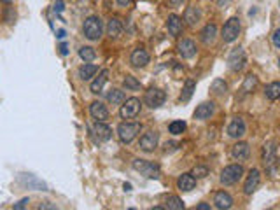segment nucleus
<instances>
[{
	"label": "nucleus",
	"instance_id": "nucleus-34",
	"mask_svg": "<svg viewBox=\"0 0 280 210\" xmlns=\"http://www.w3.org/2000/svg\"><path fill=\"white\" fill-rule=\"evenodd\" d=\"M184 130H186V123L180 121V119L172 121L168 125V132L172 133V135H180V133H184Z\"/></svg>",
	"mask_w": 280,
	"mask_h": 210
},
{
	"label": "nucleus",
	"instance_id": "nucleus-39",
	"mask_svg": "<svg viewBox=\"0 0 280 210\" xmlns=\"http://www.w3.org/2000/svg\"><path fill=\"white\" fill-rule=\"evenodd\" d=\"M116 2H118V4L121 5V7H126V5L132 4V0H116Z\"/></svg>",
	"mask_w": 280,
	"mask_h": 210
},
{
	"label": "nucleus",
	"instance_id": "nucleus-25",
	"mask_svg": "<svg viewBox=\"0 0 280 210\" xmlns=\"http://www.w3.org/2000/svg\"><path fill=\"white\" fill-rule=\"evenodd\" d=\"M107 79H109V70H102L100 74H98V77L91 82L90 91L93 93V95H100L102 89H104V86H105V82H107Z\"/></svg>",
	"mask_w": 280,
	"mask_h": 210
},
{
	"label": "nucleus",
	"instance_id": "nucleus-38",
	"mask_svg": "<svg viewBox=\"0 0 280 210\" xmlns=\"http://www.w3.org/2000/svg\"><path fill=\"white\" fill-rule=\"evenodd\" d=\"M28 203H30V200H28V198H23V200H19V202H18V203H16V205H14V210L25 209V207L28 205Z\"/></svg>",
	"mask_w": 280,
	"mask_h": 210
},
{
	"label": "nucleus",
	"instance_id": "nucleus-41",
	"mask_svg": "<svg viewBox=\"0 0 280 210\" xmlns=\"http://www.w3.org/2000/svg\"><path fill=\"white\" fill-rule=\"evenodd\" d=\"M39 209H56V205H51V203H42V205H39Z\"/></svg>",
	"mask_w": 280,
	"mask_h": 210
},
{
	"label": "nucleus",
	"instance_id": "nucleus-1",
	"mask_svg": "<svg viewBox=\"0 0 280 210\" xmlns=\"http://www.w3.org/2000/svg\"><path fill=\"white\" fill-rule=\"evenodd\" d=\"M83 32L84 37L90 40H98L102 37V32H104V23L98 16H88L84 19V25H83Z\"/></svg>",
	"mask_w": 280,
	"mask_h": 210
},
{
	"label": "nucleus",
	"instance_id": "nucleus-5",
	"mask_svg": "<svg viewBox=\"0 0 280 210\" xmlns=\"http://www.w3.org/2000/svg\"><path fill=\"white\" fill-rule=\"evenodd\" d=\"M140 107H142V102H140L139 98H135V96H132V98L123 100L119 114H121L123 119H133L140 114Z\"/></svg>",
	"mask_w": 280,
	"mask_h": 210
},
{
	"label": "nucleus",
	"instance_id": "nucleus-29",
	"mask_svg": "<svg viewBox=\"0 0 280 210\" xmlns=\"http://www.w3.org/2000/svg\"><path fill=\"white\" fill-rule=\"evenodd\" d=\"M123 100H125V91H121V89L112 88L107 93V102L112 103V105H119V103H123Z\"/></svg>",
	"mask_w": 280,
	"mask_h": 210
},
{
	"label": "nucleus",
	"instance_id": "nucleus-44",
	"mask_svg": "<svg viewBox=\"0 0 280 210\" xmlns=\"http://www.w3.org/2000/svg\"><path fill=\"white\" fill-rule=\"evenodd\" d=\"M58 37H60V39H63V37H65V32H63V30H60V32H58Z\"/></svg>",
	"mask_w": 280,
	"mask_h": 210
},
{
	"label": "nucleus",
	"instance_id": "nucleus-18",
	"mask_svg": "<svg viewBox=\"0 0 280 210\" xmlns=\"http://www.w3.org/2000/svg\"><path fill=\"white\" fill-rule=\"evenodd\" d=\"M90 114L95 121H107L109 119V111L102 102H93L90 105Z\"/></svg>",
	"mask_w": 280,
	"mask_h": 210
},
{
	"label": "nucleus",
	"instance_id": "nucleus-17",
	"mask_svg": "<svg viewBox=\"0 0 280 210\" xmlns=\"http://www.w3.org/2000/svg\"><path fill=\"white\" fill-rule=\"evenodd\" d=\"M214 205L219 210H228L233 207V198H231L230 193L226 191H217L216 196H214Z\"/></svg>",
	"mask_w": 280,
	"mask_h": 210
},
{
	"label": "nucleus",
	"instance_id": "nucleus-22",
	"mask_svg": "<svg viewBox=\"0 0 280 210\" xmlns=\"http://www.w3.org/2000/svg\"><path fill=\"white\" fill-rule=\"evenodd\" d=\"M123 21L118 18V16H112L111 19L107 21V35L111 37V39H116V37H119L123 33Z\"/></svg>",
	"mask_w": 280,
	"mask_h": 210
},
{
	"label": "nucleus",
	"instance_id": "nucleus-31",
	"mask_svg": "<svg viewBox=\"0 0 280 210\" xmlns=\"http://www.w3.org/2000/svg\"><path fill=\"white\" fill-rule=\"evenodd\" d=\"M210 89H212L214 95L223 96V95H226V91H228V84L223 79H216V81L212 82V86H210Z\"/></svg>",
	"mask_w": 280,
	"mask_h": 210
},
{
	"label": "nucleus",
	"instance_id": "nucleus-10",
	"mask_svg": "<svg viewBox=\"0 0 280 210\" xmlns=\"http://www.w3.org/2000/svg\"><path fill=\"white\" fill-rule=\"evenodd\" d=\"M166 100V95L163 89L159 88H151L149 91H145V103H147L151 109H156L159 105H163Z\"/></svg>",
	"mask_w": 280,
	"mask_h": 210
},
{
	"label": "nucleus",
	"instance_id": "nucleus-19",
	"mask_svg": "<svg viewBox=\"0 0 280 210\" xmlns=\"http://www.w3.org/2000/svg\"><path fill=\"white\" fill-rule=\"evenodd\" d=\"M231 156L238 161H245L249 156H251V147H249L247 142H237L231 149Z\"/></svg>",
	"mask_w": 280,
	"mask_h": 210
},
{
	"label": "nucleus",
	"instance_id": "nucleus-15",
	"mask_svg": "<svg viewBox=\"0 0 280 210\" xmlns=\"http://www.w3.org/2000/svg\"><path fill=\"white\" fill-rule=\"evenodd\" d=\"M216 112V103L214 102H203L200 103L194 111V119H200V121H205V119L212 118V114Z\"/></svg>",
	"mask_w": 280,
	"mask_h": 210
},
{
	"label": "nucleus",
	"instance_id": "nucleus-3",
	"mask_svg": "<svg viewBox=\"0 0 280 210\" xmlns=\"http://www.w3.org/2000/svg\"><path fill=\"white\" fill-rule=\"evenodd\" d=\"M242 32V25L238 18H230L226 23H224L223 30H221V37H223L224 42H233V40L238 39Z\"/></svg>",
	"mask_w": 280,
	"mask_h": 210
},
{
	"label": "nucleus",
	"instance_id": "nucleus-16",
	"mask_svg": "<svg viewBox=\"0 0 280 210\" xmlns=\"http://www.w3.org/2000/svg\"><path fill=\"white\" fill-rule=\"evenodd\" d=\"M130 63L135 68L145 67L149 63V53L145 49H142V47H137V49H133L132 56H130Z\"/></svg>",
	"mask_w": 280,
	"mask_h": 210
},
{
	"label": "nucleus",
	"instance_id": "nucleus-33",
	"mask_svg": "<svg viewBox=\"0 0 280 210\" xmlns=\"http://www.w3.org/2000/svg\"><path fill=\"white\" fill-rule=\"evenodd\" d=\"M258 86V77H256L254 74H249L247 77H245V81H244V86H242V91L244 93H251L252 89Z\"/></svg>",
	"mask_w": 280,
	"mask_h": 210
},
{
	"label": "nucleus",
	"instance_id": "nucleus-7",
	"mask_svg": "<svg viewBox=\"0 0 280 210\" xmlns=\"http://www.w3.org/2000/svg\"><path fill=\"white\" fill-rule=\"evenodd\" d=\"M263 163L272 174L277 172V144L268 142L263 147Z\"/></svg>",
	"mask_w": 280,
	"mask_h": 210
},
{
	"label": "nucleus",
	"instance_id": "nucleus-9",
	"mask_svg": "<svg viewBox=\"0 0 280 210\" xmlns=\"http://www.w3.org/2000/svg\"><path fill=\"white\" fill-rule=\"evenodd\" d=\"M245 53L242 47H235V49H231L230 56H228V65H230V68L233 72H240L242 68L245 67Z\"/></svg>",
	"mask_w": 280,
	"mask_h": 210
},
{
	"label": "nucleus",
	"instance_id": "nucleus-42",
	"mask_svg": "<svg viewBox=\"0 0 280 210\" xmlns=\"http://www.w3.org/2000/svg\"><path fill=\"white\" fill-rule=\"evenodd\" d=\"M170 4H172V5H182L184 0H170Z\"/></svg>",
	"mask_w": 280,
	"mask_h": 210
},
{
	"label": "nucleus",
	"instance_id": "nucleus-24",
	"mask_svg": "<svg viewBox=\"0 0 280 210\" xmlns=\"http://www.w3.org/2000/svg\"><path fill=\"white\" fill-rule=\"evenodd\" d=\"M93 133L98 137V140H102V142H109V140L112 139V130L105 125V121H97V125H95V128H93Z\"/></svg>",
	"mask_w": 280,
	"mask_h": 210
},
{
	"label": "nucleus",
	"instance_id": "nucleus-12",
	"mask_svg": "<svg viewBox=\"0 0 280 210\" xmlns=\"http://www.w3.org/2000/svg\"><path fill=\"white\" fill-rule=\"evenodd\" d=\"M177 51L179 54L184 58V60H191V58L196 56V44L193 42L191 39H182L179 44H177Z\"/></svg>",
	"mask_w": 280,
	"mask_h": 210
},
{
	"label": "nucleus",
	"instance_id": "nucleus-32",
	"mask_svg": "<svg viewBox=\"0 0 280 210\" xmlns=\"http://www.w3.org/2000/svg\"><path fill=\"white\" fill-rule=\"evenodd\" d=\"M123 86H125L128 91H139V89L142 88L140 81H137V77H133V75H126L125 81H123Z\"/></svg>",
	"mask_w": 280,
	"mask_h": 210
},
{
	"label": "nucleus",
	"instance_id": "nucleus-23",
	"mask_svg": "<svg viewBox=\"0 0 280 210\" xmlns=\"http://www.w3.org/2000/svg\"><path fill=\"white\" fill-rule=\"evenodd\" d=\"M217 37V26L214 25V23H208V25H205V28L201 30L200 33V39L203 44H214V40H216Z\"/></svg>",
	"mask_w": 280,
	"mask_h": 210
},
{
	"label": "nucleus",
	"instance_id": "nucleus-28",
	"mask_svg": "<svg viewBox=\"0 0 280 210\" xmlns=\"http://www.w3.org/2000/svg\"><path fill=\"white\" fill-rule=\"evenodd\" d=\"M194 89H196V82H194L193 79H187L186 84H184V88H182V93H180V102H189Z\"/></svg>",
	"mask_w": 280,
	"mask_h": 210
},
{
	"label": "nucleus",
	"instance_id": "nucleus-2",
	"mask_svg": "<svg viewBox=\"0 0 280 210\" xmlns=\"http://www.w3.org/2000/svg\"><path fill=\"white\" fill-rule=\"evenodd\" d=\"M140 123H121V125L118 126V135H119V140H121L123 144H130L133 142V140L137 139V135L140 133Z\"/></svg>",
	"mask_w": 280,
	"mask_h": 210
},
{
	"label": "nucleus",
	"instance_id": "nucleus-4",
	"mask_svg": "<svg viewBox=\"0 0 280 210\" xmlns=\"http://www.w3.org/2000/svg\"><path fill=\"white\" fill-rule=\"evenodd\" d=\"M242 177H244V167H242V165H228V167L221 172V182H223L224 186L237 184Z\"/></svg>",
	"mask_w": 280,
	"mask_h": 210
},
{
	"label": "nucleus",
	"instance_id": "nucleus-43",
	"mask_svg": "<svg viewBox=\"0 0 280 210\" xmlns=\"http://www.w3.org/2000/svg\"><path fill=\"white\" fill-rule=\"evenodd\" d=\"M60 53L61 54H67V46H65V44H61V46H60Z\"/></svg>",
	"mask_w": 280,
	"mask_h": 210
},
{
	"label": "nucleus",
	"instance_id": "nucleus-40",
	"mask_svg": "<svg viewBox=\"0 0 280 210\" xmlns=\"http://www.w3.org/2000/svg\"><path fill=\"white\" fill-rule=\"evenodd\" d=\"M198 210H210V205L208 203H200V205H196Z\"/></svg>",
	"mask_w": 280,
	"mask_h": 210
},
{
	"label": "nucleus",
	"instance_id": "nucleus-35",
	"mask_svg": "<svg viewBox=\"0 0 280 210\" xmlns=\"http://www.w3.org/2000/svg\"><path fill=\"white\" fill-rule=\"evenodd\" d=\"M166 209L182 210L184 209V202L179 198V196H168V198H166Z\"/></svg>",
	"mask_w": 280,
	"mask_h": 210
},
{
	"label": "nucleus",
	"instance_id": "nucleus-26",
	"mask_svg": "<svg viewBox=\"0 0 280 210\" xmlns=\"http://www.w3.org/2000/svg\"><path fill=\"white\" fill-rule=\"evenodd\" d=\"M265 96L270 100V102H275V100H279L280 96V82H270L268 86L265 88Z\"/></svg>",
	"mask_w": 280,
	"mask_h": 210
},
{
	"label": "nucleus",
	"instance_id": "nucleus-8",
	"mask_svg": "<svg viewBox=\"0 0 280 210\" xmlns=\"http://www.w3.org/2000/svg\"><path fill=\"white\" fill-rule=\"evenodd\" d=\"M158 142H159L158 132H154V130H149V132H145L144 135L140 137L139 147L142 151H145V153H152V151L158 147Z\"/></svg>",
	"mask_w": 280,
	"mask_h": 210
},
{
	"label": "nucleus",
	"instance_id": "nucleus-13",
	"mask_svg": "<svg viewBox=\"0 0 280 210\" xmlns=\"http://www.w3.org/2000/svg\"><path fill=\"white\" fill-rule=\"evenodd\" d=\"M166 28H168V33L172 37L182 35V30H184L182 18H180V16H177V14H170L168 19H166Z\"/></svg>",
	"mask_w": 280,
	"mask_h": 210
},
{
	"label": "nucleus",
	"instance_id": "nucleus-14",
	"mask_svg": "<svg viewBox=\"0 0 280 210\" xmlns=\"http://www.w3.org/2000/svg\"><path fill=\"white\" fill-rule=\"evenodd\" d=\"M259 182H261V174H259L258 168H254V170L249 172L247 181H245V184H244V193H245V195H252V193L259 188Z\"/></svg>",
	"mask_w": 280,
	"mask_h": 210
},
{
	"label": "nucleus",
	"instance_id": "nucleus-36",
	"mask_svg": "<svg viewBox=\"0 0 280 210\" xmlns=\"http://www.w3.org/2000/svg\"><path fill=\"white\" fill-rule=\"evenodd\" d=\"M193 175L194 179H200V177H207L208 175V168L205 167V165H198V167H194L193 168Z\"/></svg>",
	"mask_w": 280,
	"mask_h": 210
},
{
	"label": "nucleus",
	"instance_id": "nucleus-6",
	"mask_svg": "<svg viewBox=\"0 0 280 210\" xmlns=\"http://www.w3.org/2000/svg\"><path fill=\"white\" fill-rule=\"evenodd\" d=\"M133 170H137L139 174L145 175L149 179H156L159 175V165L158 163H152V161L147 160H135L133 161Z\"/></svg>",
	"mask_w": 280,
	"mask_h": 210
},
{
	"label": "nucleus",
	"instance_id": "nucleus-21",
	"mask_svg": "<svg viewBox=\"0 0 280 210\" xmlns=\"http://www.w3.org/2000/svg\"><path fill=\"white\" fill-rule=\"evenodd\" d=\"M177 188L184 193H189L196 188V179L193 177L191 174H182L179 179H177Z\"/></svg>",
	"mask_w": 280,
	"mask_h": 210
},
{
	"label": "nucleus",
	"instance_id": "nucleus-30",
	"mask_svg": "<svg viewBox=\"0 0 280 210\" xmlns=\"http://www.w3.org/2000/svg\"><path fill=\"white\" fill-rule=\"evenodd\" d=\"M79 56L81 60H84V63H90V61H93L97 58V51L91 46H83L79 47Z\"/></svg>",
	"mask_w": 280,
	"mask_h": 210
},
{
	"label": "nucleus",
	"instance_id": "nucleus-37",
	"mask_svg": "<svg viewBox=\"0 0 280 210\" xmlns=\"http://www.w3.org/2000/svg\"><path fill=\"white\" fill-rule=\"evenodd\" d=\"M273 46H275L277 49H280V30H275V32H273Z\"/></svg>",
	"mask_w": 280,
	"mask_h": 210
},
{
	"label": "nucleus",
	"instance_id": "nucleus-11",
	"mask_svg": "<svg viewBox=\"0 0 280 210\" xmlns=\"http://www.w3.org/2000/svg\"><path fill=\"white\" fill-rule=\"evenodd\" d=\"M247 132V126H245V121L242 118H233L231 123L228 125V135L231 139H242Z\"/></svg>",
	"mask_w": 280,
	"mask_h": 210
},
{
	"label": "nucleus",
	"instance_id": "nucleus-27",
	"mask_svg": "<svg viewBox=\"0 0 280 210\" xmlns=\"http://www.w3.org/2000/svg\"><path fill=\"white\" fill-rule=\"evenodd\" d=\"M98 72L97 65H91V63H84L83 67L79 68V77L83 81H90L91 77H95V74Z\"/></svg>",
	"mask_w": 280,
	"mask_h": 210
},
{
	"label": "nucleus",
	"instance_id": "nucleus-20",
	"mask_svg": "<svg viewBox=\"0 0 280 210\" xmlns=\"http://www.w3.org/2000/svg\"><path fill=\"white\" fill-rule=\"evenodd\" d=\"M184 21H186L187 25L191 26V28H194V26H196L198 23L201 21V11H200V7L189 5V7L186 9V12H184Z\"/></svg>",
	"mask_w": 280,
	"mask_h": 210
},
{
	"label": "nucleus",
	"instance_id": "nucleus-45",
	"mask_svg": "<svg viewBox=\"0 0 280 210\" xmlns=\"http://www.w3.org/2000/svg\"><path fill=\"white\" fill-rule=\"evenodd\" d=\"M0 2H4V4H11V2H14V0H0Z\"/></svg>",
	"mask_w": 280,
	"mask_h": 210
}]
</instances>
